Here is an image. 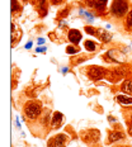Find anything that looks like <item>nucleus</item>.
<instances>
[{"label": "nucleus", "mask_w": 132, "mask_h": 147, "mask_svg": "<svg viewBox=\"0 0 132 147\" xmlns=\"http://www.w3.org/2000/svg\"><path fill=\"white\" fill-rule=\"evenodd\" d=\"M43 114V108H42V103L38 100H29L24 104L23 108V115L26 117L27 121L35 122L38 121Z\"/></svg>", "instance_id": "obj_1"}, {"label": "nucleus", "mask_w": 132, "mask_h": 147, "mask_svg": "<svg viewBox=\"0 0 132 147\" xmlns=\"http://www.w3.org/2000/svg\"><path fill=\"white\" fill-rule=\"evenodd\" d=\"M130 9V0H113L108 14L114 19H125Z\"/></svg>", "instance_id": "obj_2"}, {"label": "nucleus", "mask_w": 132, "mask_h": 147, "mask_svg": "<svg viewBox=\"0 0 132 147\" xmlns=\"http://www.w3.org/2000/svg\"><path fill=\"white\" fill-rule=\"evenodd\" d=\"M103 60L110 63H117V65H122L126 62L127 56L121 51V48H110L103 55Z\"/></svg>", "instance_id": "obj_3"}, {"label": "nucleus", "mask_w": 132, "mask_h": 147, "mask_svg": "<svg viewBox=\"0 0 132 147\" xmlns=\"http://www.w3.org/2000/svg\"><path fill=\"white\" fill-rule=\"evenodd\" d=\"M85 71H87V75H88V78L90 79V80L99 81V80H103V79L107 78L109 70L104 69V67H102V66L91 65V66H89Z\"/></svg>", "instance_id": "obj_4"}, {"label": "nucleus", "mask_w": 132, "mask_h": 147, "mask_svg": "<svg viewBox=\"0 0 132 147\" xmlns=\"http://www.w3.org/2000/svg\"><path fill=\"white\" fill-rule=\"evenodd\" d=\"M84 4L87 7V9L91 10L97 15V13H99V14L106 13L108 0H84Z\"/></svg>", "instance_id": "obj_5"}, {"label": "nucleus", "mask_w": 132, "mask_h": 147, "mask_svg": "<svg viewBox=\"0 0 132 147\" xmlns=\"http://www.w3.org/2000/svg\"><path fill=\"white\" fill-rule=\"evenodd\" d=\"M99 138H100V131L95 129V128H90V129H88L87 132L83 134V141L91 146L94 143H97L99 141Z\"/></svg>", "instance_id": "obj_6"}, {"label": "nucleus", "mask_w": 132, "mask_h": 147, "mask_svg": "<svg viewBox=\"0 0 132 147\" xmlns=\"http://www.w3.org/2000/svg\"><path fill=\"white\" fill-rule=\"evenodd\" d=\"M125 75H126L125 69H122V67H116V69L109 70L108 75H107L106 79H108L110 82H117V81L125 80V79H126Z\"/></svg>", "instance_id": "obj_7"}, {"label": "nucleus", "mask_w": 132, "mask_h": 147, "mask_svg": "<svg viewBox=\"0 0 132 147\" xmlns=\"http://www.w3.org/2000/svg\"><path fill=\"white\" fill-rule=\"evenodd\" d=\"M125 137H126V133L122 129H119V128L116 127L114 129L109 131V133H108V143L109 145H113V143L121 142V141L125 140Z\"/></svg>", "instance_id": "obj_8"}, {"label": "nucleus", "mask_w": 132, "mask_h": 147, "mask_svg": "<svg viewBox=\"0 0 132 147\" xmlns=\"http://www.w3.org/2000/svg\"><path fill=\"white\" fill-rule=\"evenodd\" d=\"M67 41L70 42V45L79 46V43L83 41V33L75 28L69 29L67 30Z\"/></svg>", "instance_id": "obj_9"}, {"label": "nucleus", "mask_w": 132, "mask_h": 147, "mask_svg": "<svg viewBox=\"0 0 132 147\" xmlns=\"http://www.w3.org/2000/svg\"><path fill=\"white\" fill-rule=\"evenodd\" d=\"M64 123V114L59 110H55L52 112V118H51V125L50 127L52 129H59V128L62 127Z\"/></svg>", "instance_id": "obj_10"}, {"label": "nucleus", "mask_w": 132, "mask_h": 147, "mask_svg": "<svg viewBox=\"0 0 132 147\" xmlns=\"http://www.w3.org/2000/svg\"><path fill=\"white\" fill-rule=\"evenodd\" d=\"M97 38L102 43H110V41L113 39V34L106 28H97Z\"/></svg>", "instance_id": "obj_11"}, {"label": "nucleus", "mask_w": 132, "mask_h": 147, "mask_svg": "<svg viewBox=\"0 0 132 147\" xmlns=\"http://www.w3.org/2000/svg\"><path fill=\"white\" fill-rule=\"evenodd\" d=\"M70 138L66 133H59L53 137V143L56 147H67Z\"/></svg>", "instance_id": "obj_12"}, {"label": "nucleus", "mask_w": 132, "mask_h": 147, "mask_svg": "<svg viewBox=\"0 0 132 147\" xmlns=\"http://www.w3.org/2000/svg\"><path fill=\"white\" fill-rule=\"evenodd\" d=\"M37 3V10L39 13V17L45 18L46 15L48 14V5H50V1L48 0H36Z\"/></svg>", "instance_id": "obj_13"}, {"label": "nucleus", "mask_w": 132, "mask_h": 147, "mask_svg": "<svg viewBox=\"0 0 132 147\" xmlns=\"http://www.w3.org/2000/svg\"><path fill=\"white\" fill-rule=\"evenodd\" d=\"M79 15H80L81 18H84V19L87 20V23H89V24L93 23L97 17L93 11H90L89 9H85V8H79Z\"/></svg>", "instance_id": "obj_14"}, {"label": "nucleus", "mask_w": 132, "mask_h": 147, "mask_svg": "<svg viewBox=\"0 0 132 147\" xmlns=\"http://www.w3.org/2000/svg\"><path fill=\"white\" fill-rule=\"evenodd\" d=\"M114 100L122 107H131L132 105V95H127V94H119L116 95Z\"/></svg>", "instance_id": "obj_15"}, {"label": "nucleus", "mask_w": 132, "mask_h": 147, "mask_svg": "<svg viewBox=\"0 0 132 147\" xmlns=\"http://www.w3.org/2000/svg\"><path fill=\"white\" fill-rule=\"evenodd\" d=\"M119 90L123 94H127V95H132V79L126 78L125 80H122V84L119 86Z\"/></svg>", "instance_id": "obj_16"}, {"label": "nucleus", "mask_w": 132, "mask_h": 147, "mask_svg": "<svg viewBox=\"0 0 132 147\" xmlns=\"http://www.w3.org/2000/svg\"><path fill=\"white\" fill-rule=\"evenodd\" d=\"M20 0H12V7H10V11H12V14L15 15V14H20L22 13V10H23V7H22V4H20Z\"/></svg>", "instance_id": "obj_17"}, {"label": "nucleus", "mask_w": 132, "mask_h": 147, "mask_svg": "<svg viewBox=\"0 0 132 147\" xmlns=\"http://www.w3.org/2000/svg\"><path fill=\"white\" fill-rule=\"evenodd\" d=\"M123 28L126 30H128V32H132V7L130 9V11H128L127 17L123 19Z\"/></svg>", "instance_id": "obj_18"}, {"label": "nucleus", "mask_w": 132, "mask_h": 147, "mask_svg": "<svg viewBox=\"0 0 132 147\" xmlns=\"http://www.w3.org/2000/svg\"><path fill=\"white\" fill-rule=\"evenodd\" d=\"M84 48H85V51H88V52H95L98 50V43L91 41V39H87V41L84 42Z\"/></svg>", "instance_id": "obj_19"}, {"label": "nucleus", "mask_w": 132, "mask_h": 147, "mask_svg": "<svg viewBox=\"0 0 132 147\" xmlns=\"http://www.w3.org/2000/svg\"><path fill=\"white\" fill-rule=\"evenodd\" d=\"M66 53L70 55V56H74V55H79L80 53V48L79 46H75V45H69L66 46Z\"/></svg>", "instance_id": "obj_20"}, {"label": "nucleus", "mask_w": 132, "mask_h": 147, "mask_svg": "<svg viewBox=\"0 0 132 147\" xmlns=\"http://www.w3.org/2000/svg\"><path fill=\"white\" fill-rule=\"evenodd\" d=\"M84 30L88 33V34L93 36V37H97V28H94L93 26H90V24H88V26L84 27Z\"/></svg>", "instance_id": "obj_21"}, {"label": "nucleus", "mask_w": 132, "mask_h": 147, "mask_svg": "<svg viewBox=\"0 0 132 147\" xmlns=\"http://www.w3.org/2000/svg\"><path fill=\"white\" fill-rule=\"evenodd\" d=\"M69 11H70V8L66 7L65 9H62V10L60 11V18H62V19H65V18L69 15Z\"/></svg>", "instance_id": "obj_22"}, {"label": "nucleus", "mask_w": 132, "mask_h": 147, "mask_svg": "<svg viewBox=\"0 0 132 147\" xmlns=\"http://www.w3.org/2000/svg\"><path fill=\"white\" fill-rule=\"evenodd\" d=\"M47 51V46H39V47L36 48V53H42V52Z\"/></svg>", "instance_id": "obj_23"}, {"label": "nucleus", "mask_w": 132, "mask_h": 147, "mask_svg": "<svg viewBox=\"0 0 132 147\" xmlns=\"http://www.w3.org/2000/svg\"><path fill=\"white\" fill-rule=\"evenodd\" d=\"M48 1H50V4H52V5H61L65 3V0H48Z\"/></svg>", "instance_id": "obj_24"}, {"label": "nucleus", "mask_w": 132, "mask_h": 147, "mask_svg": "<svg viewBox=\"0 0 132 147\" xmlns=\"http://www.w3.org/2000/svg\"><path fill=\"white\" fill-rule=\"evenodd\" d=\"M87 60H88V57H79L78 60L74 61V65H80L81 62H84V61H87Z\"/></svg>", "instance_id": "obj_25"}, {"label": "nucleus", "mask_w": 132, "mask_h": 147, "mask_svg": "<svg viewBox=\"0 0 132 147\" xmlns=\"http://www.w3.org/2000/svg\"><path fill=\"white\" fill-rule=\"evenodd\" d=\"M67 27V20L66 19H61L60 23H59V28H65Z\"/></svg>", "instance_id": "obj_26"}, {"label": "nucleus", "mask_w": 132, "mask_h": 147, "mask_svg": "<svg viewBox=\"0 0 132 147\" xmlns=\"http://www.w3.org/2000/svg\"><path fill=\"white\" fill-rule=\"evenodd\" d=\"M46 43V39L42 38V37H39V38H37V45L38 46H43Z\"/></svg>", "instance_id": "obj_27"}, {"label": "nucleus", "mask_w": 132, "mask_h": 147, "mask_svg": "<svg viewBox=\"0 0 132 147\" xmlns=\"http://www.w3.org/2000/svg\"><path fill=\"white\" fill-rule=\"evenodd\" d=\"M121 51L123 52V53L127 56V55H130V52H131V50H130V47H121Z\"/></svg>", "instance_id": "obj_28"}, {"label": "nucleus", "mask_w": 132, "mask_h": 147, "mask_svg": "<svg viewBox=\"0 0 132 147\" xmlns=\"http://www.w3.org/2000/svg\"><path fill=\"white\" fill-rule=\"evenodd\" d=\"M70 71V69L67 66H64V67H61V74H62V75H66L67 72Z\"/></svg>", "instance_id": "obj_29"}, {"label": "nucleus", "mask_w": 132, "mask_h": 147, "mask_svg": "<svg viewBox=\"0 0 132 147\" xmlns=\"http://www.w3.org/2000/svg\"><path fill=\"white\" fill-rule=\"evenodd\" d=\"M47 147H56L55 146V143H53V137L47 141Z\"/></svg>", "instance_id": "obj_30"}, {"label": "nucleus", "mask_w": 132, "mask_h": 147, "mask_svg": "<svg viewBox=\"0 0 132 147\" xmlns=\"http://www.w3.org/2000/svg\"><path fill=\"white\" fill-rule=\"evenodd\" d=\"M32 47H33V42L32 41H28V42H27V45L24 46V48H26V50H30Z\"/></svg>", "instance_id": "obj_31"}, {"label": "nucleus", "mask_w": 132, "mask_h": 147, "mask_svg": "<svg viewBox=\"0 0 132 147\" xmlns=\"http://www.w3.org/2000/svg\"><path fill=\"white\" fill-rule=\"evenodd\" d=\"M108 122L109 123H117V118L112 117V115H108Z\"/></svg>", "instance_id": "obj_32"}, {"label": "nucleus", "mask_w": 132, "mask_h": 147, "mask_svg": "<svg viewBox=\"0 0 132 147\" xmlns=\"http://www.w3.org/2000/svg\"><path fill=\"white\" fill-rule=\"evenodd\" d=\"M128 136L132 137V122H128Z\"/></svg>", "instance_id": "obj_33"}, {"label": "nucleus", "mask_w": 132, "mask_h": 147, "mask_svg": "<svg viewBox=\"0 0 132 147\" xmlns=\"http://www.w3.org/2000/svg\"><path fill=\"white\" fill-rule=\"evenodd\" d=\"M15 124H17V128H20V125H22V124H20V121H19V118H18V117H17V122H15Z\"/></svg>", "instance_id": "obj_34"}, {"label": "nucleus", "mask_w": 132, "mask_h": 147, "mask_svg": "<svg viewBox=\"0 0 132 147\" xmlns=\"http://www.w3.org/2000/svg\"><path fill=\"white\" fill-rule=\"evenodd\" d=\"M128 122H132V110L130 112V121H128Z\"/></svg>", "instance_id": "obj_35"}, {"label": "nucleus", "mask_w": 132, "mask_h": 147, "mask_svg": "<svg viewBox=\"0 0 132 147\" xmlns=\"http://www.w3.org/2000/svg\"><path fill=\"white\" fill-rule=\"evenodd\" d=\"M20 1H22V3H28L29 0H20Z\"/></svg>", "instance_id": "obj_36"}]
</instances>
